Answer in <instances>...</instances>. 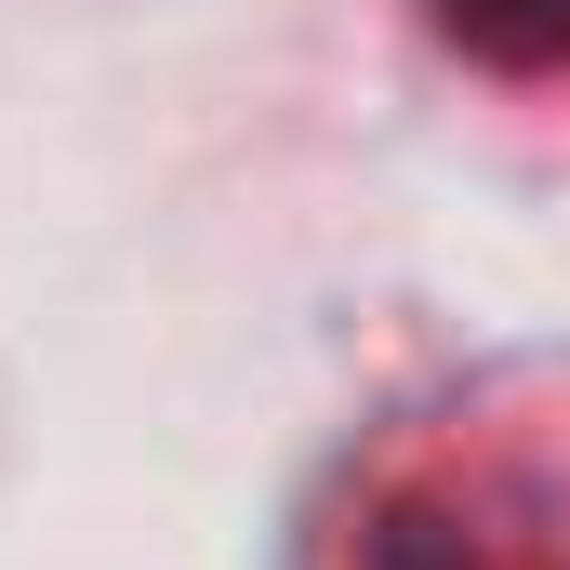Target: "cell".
<instances>
[{
	"instance_id": "6da1fadb",
	"label": "cell",
	"mask_w": 570,
	"mask_h": 570,
	"mask_svg": "<svg viewBox=\"0 0 570 570\" xmlns=\"http://www.w3.org/2000/svg\"><path fill=\"white\" fill-rule=\"evenodd\" d=\"M438 13L491 53H570V0H438Z\"/></svg>"
}]
</instances>
